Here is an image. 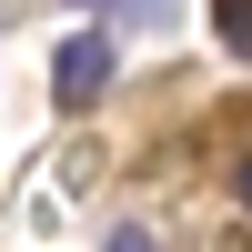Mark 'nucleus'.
Segmentation results:
<instances>
[{
    "label": "nucleus",
    "mask_w": 252,
    "mask_h": 252,
    "mask_svg": "<svg viewBox=\"0 0 252 252\" xmlns=\"http://www.w3.org/2000/svg\"><path fill=\"white\" fill-rule=\"evenodd\" d=\"M101 81H111V31H71V40H61V61H51L61 111H91V101H101Z\"/></svg>",
    "instance_id": "nucleus-1"
},
{
    "label": "nucleus",
    "mask_w": 252,
    "mask_h": 252,
    "mask_svg": "<svg viewBox=\"0 0 252 252\" xmlns=\"http://www.w3.org/2000/svg\"><path fill=\"white\" fill-rule=\"evenodd\" d=\"M101 252H161V242H152V232H141V222H121V232H111V242H101Z\"/></svg>",
    "instance_id": "nucleus-2"
},
{
    "label": "nucleus",
    "mask_w": 252,
    "mask_h": 252,
    "mask_svg": "<svg viewBox=\"0 0 252 252\" xmlns=\"http://www.w3.org/2000/svg\"><path fill=\"white\" fill-rule=\"evenodd\" d=\"M101 10H141V20H161V10H172V0H101Z\"/></svg>",
    "instance_id": "nucleus-3"
},
{
    "label": "nucleus",
    "mask_w": 252,
    "mask_h": 252,
    "mask_svg": "<svg viewBox=\"0 0 252 252\" xmlns=\"http://www.w3.org/2000/svg\"><path fill=\"white\" fill-rule=\"evenodd\" d=\"M242 212H252V152H242Z\"/></svg>",
    "instance_id": "nucleus-4"
}]
</instances>
